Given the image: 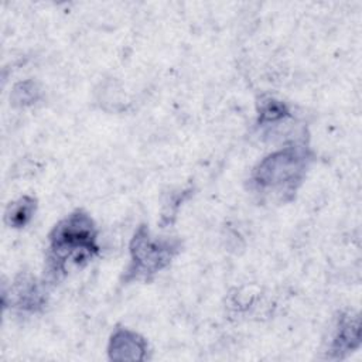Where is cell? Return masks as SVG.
Wrapping results in <instances>:
<instances>
[{
    "label": "cell",
    "mask_w": 362,
    "mask_h": 362,
    "mask_svg": "<svg viewBox=\"0 0 362 362\" xmlns=\"http://www.w3.org/2000/svg\"><path fill=\"white\" fill-rule=\"evenodd\" d=\"M96 252V230L92 219L79 211L71 214L57 223L49 235L48 272L52 277H58L66 272V264L81 266Z\"/></svg>",
    "instance_id": "6da1fadb"
},
{
    "label": "cell",
    "mask_w": 362,
    "mask_h": 362,
    "mask_svg": "<svg viewBox=\"0 0 362 362\" xmlns=\"http://www.w3.org/2000/svg\"><path fill=\"white\" fill-rule=\"evenodd\" d=\"M307 163V151L303 147L290 146L264 157L255 168L252 181L259 189H293L301 181Z\"/></svg>",
    "instance_id": "7a4b0ae2"
},
{
    "label": "cell",
    "mask_w": 362,
    "mask_h": 362,
    "mask_svg": "<svg viewBox=\"0 0 362 362\" xmlns=\"http://www.w3.org/2000/svg\"><path fill=\"white\" fill-rule=\"evenodd\" d=\"M175 249L171 242L154 240L144 228H140L130 245L132 264L129 274L141 279L157 273L171 262Z\"/></svg>",
    "instance_id": "3957f363"
},
{
    "label": "cell",
    "mask_w": 362,
    "mask_h": 362,
    "mask_svg": "<svg viewBox=\"0 0 362 362\" xmlns=\"http://www.w3.org/2000/svg\"><path fill=\"white\" fill-rule=\"evenodd\" d=\"M146 351V341L129 329H117L109 342V355L117 361H140Z\"/></svg>",
    "instance_id": "277c9868"
},
{
    "label": "cell",
    "mask_w": 362,
    "mask_h": 362,
    "mask_svg": "<svg viewBox=\"0 0 362 362\" xmlns=\"http://www.w3.org/2000/svg\"><path fill=\"white\" fill-rule=\"evenodd\" d=\"M359 344V318L348 314L339 320L337 334L332 341V352L341 356L344 352L355 349Z\"/></svg>",
    "instance_id": "5b68a950"
},
{
    "label": "cell",
    "mask_w": 362,
    "mask_h": 362,
    "mask_svg": "<svg viewBox=\"0 0 362 362\" xmlns=\"http://www.w3.org/2000/svg\"><path fill=\"white\" fill-rule=\"evenodd\" d=\"M14 298L16 303L23 307V308H28V310H35L37 307H40L44 303V297L42 293L38 287V284L35 283V280L30 279H23L21 281H17L14 286Z\"/></svg>",
    "instance_id": "8992f818"
},
{
    "label": "cell",
    "mask_w": 362,
    "mask_h": 362,
    "mask_svg": "<svg viewBox=\"0 0 362 362\" xmlns=\"http://www.w3.org/2000/svg\"><path fill=\"white\" fill-rule=\"evenodd\" d=\"M34 211H35V201L30 197H23L17 202H13L8 206L6 212V219L10 226L21 228L31 219Z\"/></svg>",
    "instance_id": "52a82bcc"
},
{
    "label": "cell",
    "mask_w": 362,
    "mask_h": 362,
    "mask_svg": "<svg viewBox=\"0 0 362 362\" xmlns=\"http://www.w3.org/2000/svg\"><path fill=\"white\" fill-rule=\"evenodd\" d=\"M287 113L286 106L280 102H274V100H269L263 109H262V122H274L277 119H281L284 115Z\"/></svg>",
    "instance_id": "ba28073f"
}]
</instances>
